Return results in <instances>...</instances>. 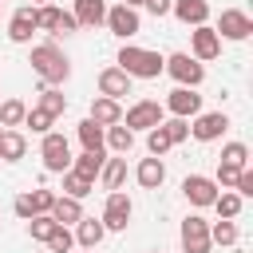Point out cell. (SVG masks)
<instances>
[{"label":"cell","instance_id":"cell-1","mask_svg":"<svg viewBox=\"0 0 253 253\" xmlns=\"http://www.w3.org/2000/svg\"><path fill=\"white\" fill-rule=\"evenodd\" d=\"M28 63H32V71L40 75V87H59V83H67V75H71V59L59 51V43H55V40L36 43Z\"/></svg>","mask_w":253,"mask_h":253},{"label":"cell","instance_id":"cell-2","mask_svg":"<svg viewBox=\"0 0 253 253\" xmlns=\"http://www.w3.org/2000/svg\"><path fill=\"white\" fill-rule=\"evenodd\" d=\"M162 59H166V55H158V51H150V47L123 43V47H119L115 67H119V71H126L130 79H158V75H162Z\"/></svg>","mask_w":253,"mask_h":253},{"label":"cell","instance_id":"cell-3","mask_svg":"<svg viewBox=\"0 0 253 253\" xmlns=\"http://www.w3.org/2000/svg\"><path fill=\"white\" fill-rule=\"evenodd\" d=\"M162 71H166L178 87H194V91H198V87L206 83V63H198L190 51H174V55H166V59H162Z\"/></svg>","mask_w":253,"mask_h":253},{"label":"cell","instance_id":"cell-4","mask_svg":"<svg viewBox=\"0 0 253 253\" xmlns=\"http://www.w3.org/2000/svg\"><path fill=\"white\" fill-rule=\"evenodd\" d=\"M40 158H43V170L47 174H63V170H71V142L63 134L47 130L43 142H40Z\"/></svg>","mask_w":253,"mask_h":253},{"label":"cell","instance_id":"cell-5","mask_svg":"<svg viewBox=\"0 0 253 253\" xmlns=\"http://www.w3.org/2000/svg\"><path fill=\"white\" fill-rule=\"evenodd\" d=\"M162 119H166V111H162L158 99H138L134 107L123 111V126H126V130H154Z\"/></svg>","mask_w":253,"mask_h":253},{"label":"cell","instance_id":"cell-6","mask_svg":"<svg viewBox=\"0 0 253 253\" xmlns=\"http://www.w3.org/2000/svg\"><path fill=\"white\" fill-rule=\"evenodd\" d=\"M178 237H182V253H210V249H213V241H210V221H206L202 213L182 217Z\"/></svg>","mask_w":253,"mask_h":253},{"label":"cell","instance_id":"cell-7","mask_svg":"<svg viewBox=\"0 0 253 253\" xmlns=\"http://www.w3.org/2000/svg\"><path fill=\"white\" fill-rule=\"evenodd\" d=\"M130 213H134V202L123 194V190H115V194H107V206H103V213H99V221H103V229L111 233H119V229H126L130 225Z\"/></svg>","mask_w":253,"mask_h":253},{"label":"cell","instance_id":"cell-8","mask_svg":"<svg viewBox=\"0 0 253 253\" xmlns=\"http://www.w3.org/2000/svg\"><path fill=\"white\" fill-rule=\"evenodd\" d=\"M225 130H229V115L225 111H206V115H194V123H190V134L198 142H217Z\"/></svg>","mask_w":253,"mask_h":253},{"label":"cell","instance_id":"cell-9","mask_svg":"<svg viewBox=\"0 0 253 253\" xmlns=\"http://www.w3.org/2000/svg\"><path fill=\"white\" fill-rule=\"evenodd\" d=\"M162 111H170V119H194V115H202V95L194 87H174L166 95Z\"/></svg>","mask_w":253,"mask_h":253},{"label":"cell","instance_id":"cell-10","mask_svg":"<svg viewBox=\"0 0 253 253\" xmlns=\"http://www.w3.org/2000/svg\"><path fill=\"white\" fill-rule=\"evenodd\" d=\"M182 194H186L190 206L206 210V206H213V198H217V182L206 178V174H186V178H182Z\"/></svg>","mask_w":253,"mask_h":253},{"label":"cell","instance_id":"cell-11","mask_svg":"<svg viewBox=\"0 0 253 253\" xmlns=\"http://www.w3.org/2000/svg\"><path fill=\"white\" fill-rule=\"evenodd\" d=\"M213 32H217V40H249V36H253V20H249L241 8H225Z\"/></svg>","mask_w":253,"mask_h":253},{"label":"cell","instance_id":"cell-12","mask_svg":"<svg viewBox=\"0 0 253 253\" xmlns=\"http://www.w3.org/2000/svg\"><path fill=\"white\" fill-rule=\"evenodd\" d=\"M190 55H194L198 63H210V59L221 55V40H217V32H213L210 24H202V28L190 32Z\"/></svg>","mask_w":253,"mask_h":253},{"label":"cell","instance_id":"cell-13","mask_svg":"<svg viewBox=\"0 0 253 253\" xmlns=\"http://www.w3.org/2000/svg\"><path fill=\"white\" fill-rule=\"evenodd\" d=\"M103 24H107V28H111V36H119V40H130V36L142 28L138 12H134V8H126V4L107 8V20H103Z\"/></svg>","mask_w":253,"mask_h":253},{"label":"cell","instance_id":"cell-14","mask_svg":"<svg viewBox=\"0 0 253 253\" xmlns=\"http://www.w3.org/2000/svg\"><path fill=\"white\" fill-rule=\"evenodd\" d=\"M130 87H134V79H130L126 71H119V67H103V71H99V95L123 103V99L130 95Z\"/></svg>","mask_w":253,"mask_h":253},{"label":"cell","instance_id":"cell-15","mask_svg":"<svg viewBox=\"0 0 253 253\" xmlns=\"http://www.w3.org/2000/svg\"><path fill=\"white\" fill-rule=\"evenodd\" d=\"M36 32H40V28H36V8H32V4L16 8L12 20H8V40H12V43H32Z\"/></svg>","mask_w":253,"mask_h":253},{"label":"cell","instance_id":"cell-16","mask_svg":"<svg viewBox=\"0 0 253 253\" xmlns=\"http://www.w3.org/2000/svg\"><path fill=\"white\" fill-rule=\"evenodd\" d=\"M170 16H178L186 28H202V24H210V4L206 0H174Z\"/></svg>","mask_w":253,"mask_h":253},{"label":"cell","instance_id":"cell-17","mask_svg":"<svg viewBox=\"0 0 253 253\" xmlns=\"http://www.w3.org/2000/svg\"><path fill=\"white\" fill-rule=\"evenodd\" d=\"M91 123H99L103 130L107 126H115V123H123V103H115V99H107V95H95L91 99V115H87Z\"/></svg>","mask_w":253,"mask_h":253},{"label":"cell","instance_id":"cell-18","mask_svg":"<svg viewBox=\"0 0 253 253\" xmlns=\"http://www.w3.org/2000/svg\"><path fill=\"white\" fill-rule=\"evenodd\" d=\"M134 178H138V186H142V190H158V186L166 182V162L150 154V158H142V162L134 166Z\"/></svg>","mask_w":253,"mask_h":253},{"label":"cell","instance_id":"cell-19","mask_svg":"<svg viewBox=\"0 0 253 253\" xmlns=\"http://www.w3.org/2000/svg\"><path fill=\"white\" fill-rule=\"evenodd\" d=\"M71 16H75L79 28H99L107 20V0H75Z\"/></svg>","mask_w":253,"mask_h":253},{"label":"cell","instance_id":"cell-20","mask_svg":"<svg viewBox=\"0 0 253 253\" xmlns=\"http://www.w3.org/2000/svg\"><path fill=\"white\" fill-rule=\"evenodd\" d=\"M103 237H107V229H103L99 217H87V213H83V217L75 221V245H79V249H95Z\"/></svg>","mask_w":253,"mask_h":253},{"label":"cell","instance_id":"cell-21","mask_svg":"<svg viewBox=\"0 0 253 253\" xmlns=\"http://www.w3.org/2000/svg\"><path fill=\"white\" fill-rule=\"evenodd\" d=\"M103 146H107L111 154L126 158V154H130V146H134V130H126L123 123H115V126H107V130H103Z\"/></svg>","mask_w":253,"mask_h":253},{"label":"cell","instance_id":"cell-22","mask_svg":"<svg viewBox=\"0 0 253 253\" xmlns=\"http://www.w3.org/2000/svg\"><path fill=\"white\" fill-rule=\"evenodd\" d=\"M103 162H107V150H83L79 158H71V170H75L79 178L95 182V178H99V170H103Z\"/></svg>","mask_w":253,"mask_h":253},{"label":"cell","instance_id":"cell-23","mask_svg":"<svg viewBox=\"0 0 253 253\" xmlns=\"http://www.w3.org/2000/svg\"><path fill=\"white\" fill-rule=\"evenodd\" d=\"M99 182H103V190H107V194L123 190V182H126V158H107V162H103V170H99Z\"/></svg>","mask_w":253,"mask_h":253},{"label":"cell","instance_id":"cell-24","mask_svg":"<svg viewBox=\"0 0 253 253\" xmlns=\"http://www.w3.org/2000/svg\"><path fill=\"white\" fill-rule=\"evenodd\" d=\"M51 217H55V225H75L79 217H83V206L75 202V198H63V194H55V206H51Z\"/></svg>","mask_w":253,"mask_h":253},{"label":"cell","instance_id":"cell-25","mask_svg":"<svg viewBox=\"0 0 253 253\" xmlns=\"http://www.w3.org/2000/svg\"><path fill=\"white\" fill-rule=\"evenodd\" d=\"M28 154V138L20 130H4L0 134V162H20Z\"/></svg>","mask_w":253,"mask_h":253},{"label":"cell","instance_id":"cell-26","mask_svg":"<svg viewBox=\"0 0 253 253\" xmlns=\"http://www.w3.org/2000/svg\"><path fill=\"white\" fill-rule=\"evenodd\" d=\"M24 115H28V103L24 99H0V126L4 130L24 126Z\"/></svg>","mask_w":253,"mask_h":253},{"label":"cell","instance_id":"cell-27","mask_svg":"<svg viewBox=\"0 0 253 253\" xmlns=\"http://www.w3.org/2000/svg\"><path fill=\"white\" fill-rule=\"evenodd\" d=\"M241 206H245V198H237L233 190H217V198H213V210H217V217H225V221H237Z\"/></svg>","mask_w":253,"mask_h":253},{"label":"cell","instance_id":"cell-28","mask_svg":"<svg viewBox=\"0 0 253 253\" xmlns=\"http://www.w3.org/2000/svg\"><path fill=\"white\" fill-rule=\"evenodd\" d=\"M36 107H40V111H47L51 119H59V115L67 111V99L59 95V87H40V99H36Z\"/></svg>","mask_w":253,"mask_h":253},{"label":"cell","instance_id":"cell-29","mask_svg":"<svg viewBox=\"0 0 253 253\" xmlns=\"http://www.w3.org/2000/svg\"><path fill=\"white\" fill-rule=\"evenodd\" d=\"M217 162H221V166H237V170H249V146H245V142H225Z\"/></svg>","mask_w":253,"mask_h":253},{"label":"cell","instance_id":"cell-30","mask_svg":"<svg viewBox=\"0 0 253 253\" xmlns=\"http://www.w3.org/2000/svg\"><path fill=\"white\" fill-rule=\"evenodd\" d=\"M91 190H95V182L79 178L75 170H63V198H75V202H83V198H87Z\"/></svg>","mask_w":253,"mask_h":253},{"label":"cell","instance_id":"cell-31","mask_svg":"<svg viewBox=\"0 0 253 253\" xmlns=\"http://www.w3.org/2000/svg\"><path fill=\"white\" fill-rule=\"evenodd\" d=\"M59 20H63V8H55V4H43V8H36V28H40V32L55 36V32H59Z\"/></svg>","mask_w":253,"mask_h":253},{"label":"cell","instance_id":"cell-32","mask_svg":"<svg viewBox=\"0 0 253 253\" xmlns=\"http://www.w3.org/2000/svg\"><path fill=\"white\" fill-rule=\"evenodd\" d=\"M75 130H79V142H83V150H107V146H103V126H99V123L83 119Z\"/></svg>","mask_w":253,"mask_h":253},{"label":"cell","instance_id":"cell-33","mask_svg":"<svg viewBox=\"0 0 253 253\" xmlns=\"http://www.w3.org/2000/svg\"><path fill=\"white\" fill-rule=\"evenodd\" d=\"M237 221H225V217H217L213 225H210V241L213 245H237Z\"/></svg>","mask_w":253,"mask_h":253},{"label":"cell","instance_id":"cell-34","mask_svg":"<svg viewBox=\"0 0 253 253\" xmlns=\"http://www.w3.org/2000/svg\"><path fill=\"white\" fill-rule=\"evenodd\" d=\"M28 233H32V241H47V237L55 233V217H51V213H36V217L28 221Z\"/></svg>","mask_w":253,"mask_h":253},{"label":"cell","instance_id":"cell-35","mask_svg":"<svg viewBox=\"0 0 253 253\" xmlns=\"http://www.w3.org/2000/svg\"><path fill=\"white\" fill-rule=\"evenodd\" d=\"M43 245H47L51 253H71V249H75V233H71L67 225H55V233H51Z\"/></svg>","mask_w":253,"mask_h":253},{"label":"cell","instance_id":"cell-36","mask_svg":"<svg viewBox=\"0 0 253 253\" xmlns=\"http://www.w3.org/2000/svg\"><path fill=\"white\" fill-rule=\"evenodd\" d=\"M51 115L47 111H40V107H28V115H24V126H32V134H47L51 130Z\"/></svg>","mask_w":253,"mask_h":253},{"label":"cell","instance_id":"cell-37","mask_svg":"<svg viewBox=\"0 0 253 253\" xmlns=\"http://www.w3.org/2000/svg\"><path fill=\"white\" fill-rule=\"evenodd\" d=\"M170 146H174V142H170V134L162 130V123H158L154 130H146V150H150L154 158H162V154H166Z\"/></svg>","mask_w":253,"mask_h":253},{"label":"cell","instance_id":"cell-38","mask_svg":"<svg viewBox=\"0 0 253 253\" xmlns=\"http://www.w3.org/2000/svg\"><path fill=\"white\" fill-rule=\"evenodd\" d=\"M162 130L170 134V142L178 146V142H186L190 138V119H162Z\"/></svg>","mask_w":253,"mask_h":253},{"label":"cell","instance_id":"cell-39","mask_svg":"<svg viewBox=\"0 0 253 253\" xmlns=\"http://www.w3.org/2000/svg\"><path fill=\"white\" fill-rule=\"evenodd\" d=\"M28 198H32V210H36V213H51V206H55V194H51V190H43V186H40V190H32Z\"/></svg>","mask_w":253,"mask_h":253},{"label":"cell","instance_id":"cell-40","mask_svg":"<svg viewBox=\"0 0 253 253\" xmlns=\"http://www.w3.org/2000/svg\"><path fill=\"white\" fill-rule=\"evenodd\" d=\"M237 174H241L237 166H221V162H217V178H213V182H217V190H233Z\"/></svg>","mask_w":253,"mask_h":253},{"label":"cell","instance_id":"cell-41","mask_svg":"<svg viewBox=\"0 0 253 253\" xmlns=\"http://www.w3.org/2000/svg\"><path fill=\"white\" fill-rule=\"evenodd\" d=\"M12 210H16V217H24V221H32V217H36V210H32V198H28V194H20V198L12 202Z\"/></svg>","mask_w":253,"mask_h":253},{"label":"cell","instance_id":"cell-42","mask_svg":"<svg viewBox=\"0 0 253 253\" xmlns=\"http://www.w3.org/2000/svg\"><path fill=\"white\" fill-rule=\"evenodd\" d=\"M170 4H174V0H142V8H146L154 20H158V16H170Z\"/></svg>","mask_w":253,"mask_h":253},{"label":"cell","instance_id":"cell-43","mask_svg":"<svg viewBox=\"0 0 253 253\" xmlns=\"http://www.w3.org/2000/svg\"><path fill=\"white\" fill-rule=\"evenodd\" d=\"M123 4H126V8H134V12L142 8V0H123Z\"/></svg>","mask_w":253,"mask_h":253},{"label":"cell","instance_id":"cell-44","mask_svg":"<svg viewBox=\"0 0 253 253\" xmlns=\"http://www.w3.org/2000/svg\"><path fill=\"white\" fill-rule=\"evenodd\" d=\"M150 253H162V249H150Z\"/></svg>","mask_w":253,"mask_h":253},{"label":"cell","instance_id":"cell-45","mask_svg":"<svg viewBox=\"0 0 253 253\" xmlns=\"http://www.w3.org/2000/svg\"><path fill=\"white\" fill-rule=\"evenodd\" d=\"M0 134H4V126H0Z\"/></svg>","mask_w":253,"mask_h":253},{"label":"cell","instance_id":"cell-46","mask_svg":"<svg viewBox=\"0 0 253 253\" xmlns=\"http://www.w3.org/2000/svg\"><path fill=\"white\" fill-rule=\"evenodd\" d=\"M83 253H91V249H83Z\"/></svg>","mask_w":253,"mask_h":253}]
</instances>
